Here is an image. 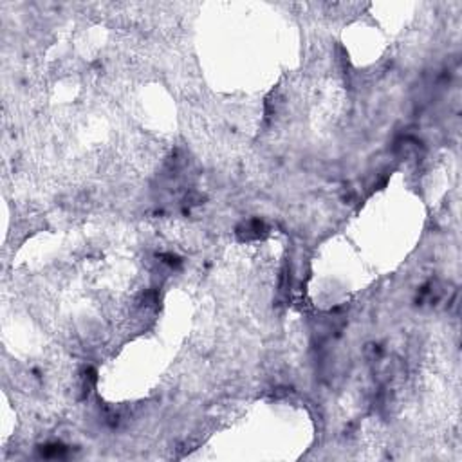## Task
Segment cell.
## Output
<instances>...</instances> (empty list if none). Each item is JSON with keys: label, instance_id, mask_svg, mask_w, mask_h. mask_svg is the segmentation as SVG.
Instances as JSON below:
<instances>
[{"label": "cell", "instance_id": "obj_1", "mask_svg": "<svg viewBox=\"0 0 462 462\" xmlns=\"http://www.w3.org/2000/svg\"><path fill=\"white\" fill-rule=\"evenodd\" d=\"M266 233H268V228L258 219H253L236 230V235L240 236V240H257V238H262Z\"/></svg>", "mask_w": 462, "mask_h": 462}, {"label": "cell", "instance_id": "obj_2", "mask_svg": "<svg viewBox=\"0 0 462 462\" xmlns=\"http://www.w3.org/2000/svg\"><path fill=\"white\" fill-rule=\"evenodd\" d=\"M67 452V448H63L62 444H47L42 448V457L45 459H62Z\"/></svg>", "mask_w": 462, "mask_h": 462}, {"label": "cell", "instance_id": "obj_3", "mask_svg": "<svg viewBox=\"0 0 462 462\" xmlns=\"http://www.w3.org/2000/svg\"><path fill=\"white\" fill-rule=\"evenodd\" d=\"M161 258H163L164 264H168L170 268H179V266H181V258L175 257V255H172V253H168V255H163Z\"/></svg>", "mask_w": 462, "mask_h": 462}]
</instances>
